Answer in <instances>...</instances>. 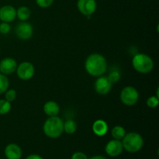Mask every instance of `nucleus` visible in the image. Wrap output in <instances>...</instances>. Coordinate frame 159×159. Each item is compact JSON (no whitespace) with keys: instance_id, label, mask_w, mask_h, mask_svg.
<instances>
[{"instance_id":"4468645a","label":"nucleus","mask_w":159,"mask_h":159,"mask_svg":"<svg viewBox=\"0 0 159 159\" xmlns=\"http://www.w3.org/2000/svg\"><path fill=\"white\" fill-rule=\"evenodd\" d=\"M93 132L98 137H103L107 134L109 130L108 124L103 120H96L92 126Z\"/></svg>"},{"instance_id":"b1692460","label":"nucleus","mask_w":159,"mask_h":159,"mask_svg":"<svg viewBox=\"0 0 159 159\" xmlns=\"http://www.w3.org/2000/svg\"><path fill=\"white\" fill-rule=\"evenodd\" d=\"M54 0H36V3L40 8H48L52 6Z\"/></svg>"},{"instance_id":"1a4fd4ad","label":"nucleus","mask_w":159,"mask_h":159,"mask_svg":"<svg viewBox=\"0 0 159 159\" xmlns=\"http://www.w3.org/2000/svg\"><path fill=\"white\" fill-rule=\"evenodd\" d=\"M113 84L109 80L108 77L101 75L97 77L94 84L95 91L99 95H107L111 91Z\"/></svg>"},{"instance_id":"f8f14e48","label":"nucleus","mask_w":159,"mask_h":159,"mask_svg":"<svg viewBox=\"0 0 159 159\" xmlns=\"http://www.w3.org/2000/svg\"><path fill=\"white\" fill-rule=\"evenodd\" d=\"M16 18V9L10 5L0 8V20L5 23H11Z\"/></svg>"},{"instance_id":"6e6552de","label":"nucleus","mask_w":159,"mask_h":159,"mask_svg":"<svg viewBox=\"0 0 159 159\" xmlns=\"http://www.w3.org/2000/svg\"><path fill=\"white\" fill-rule=\"evenodd\" d=\"M16 34L20 40H26L32 37L34 34V27L30 23L26 21H22L16 26Z\"/></svg>"},{"instance_id":"f257e3e1","label":"nucleus","mask_w":159,"mask_h":159,"mask_svg":"<svg viewBox=\"0 0 159 159\" xmlns=\"http://www.w3.org/2000/svg\"><path fill=\"white\" fill-rule=\"evenodd\" d=\"M85 69L93 77L103 75L107 69V59L99 53L89 54L85 61Z\"/></svg>"},{"instance_id":"0eeeda50","label":"nucleus","mask_w":159,"mask_h":159,"mask_svg":"<svg viewBox=\"0 0 159 159\" xmlns=\"http://www.w3.org/2000/svg\"><path fill=\"white\" fill-rule=\"evenodd\" d=\"M77 8L82 15L90 17L97 9L96 0H78Z\"/></svg>"},{"instance_id":"f3484780","label":"nucleus","mask_w":159,"mask_h":159,"mask_svg":"<svg viewBox=\"0 0 159 159\" xmlns=\"http://www.w3.org/2000/svg\"><path fill=\"white\" fill-rule=\"evenodd\" d=\"M126 134L127 133H126L125 129L122 126H115L111 130V135L113 139L119 140V141H122Z\"/></svg>"},{"instance_id":"f03ea898","label":"nucleus","mask_w":159,"mask_h":159,"mask_svg":"<svg viewBox=\"0 0 159 159\" xmlns=\"http://www.w3.org/2000/svg\"><path fill=\"white\" fill-rule=\"evenodd\" d=\"M43 131L48 138L55 139L64 132V121L57 116H48L43 125Z\"/></svg>"},{"instance_id":"423d86ee","label":"nucleus","mask_w":159,"mask_h":159,"mask_svg":"<svg viewBox=\"0 0 159 159\" xmlns=\"http://www.w3.org/2000/svg\"><path fill=\"white\" fill-rule=\"evenodd\" d=\"M16 71L19 79L23 81H28L34 77L35 68L31 62L23 61L18 65Z\"/></svg>"},{"instance_id":"9d476101","label":"nucleus","mask_w":159,"mask_h":159,"mask_svg":"<svg viewBox=\"0 0 159 159\" xmlns=\"http://www.w3.org/2000/svg\"><path fill=\"white\" fill-rule=\"evenodd\" d=\"M123 151H124V148H123L122 141L119 140H110L105 146L106 153L108 156L112 157V158L120 155Z\"/></svg>"},{"instance_id":"7ed1b4c3","label":"nucleus","mask_w":159,"mask_h":159,"mask_svg":"<svg viewBox=\"0 0 159 159\" xmlns=\"http://www.w3.org/2000/svg\"><path fill=\"white\" fill-rule=\"evenodd\" d=\"M132 67L140 74H148L155 67L154 61L150 56L144 53H138L132 58Z\"/></svg>"},{"instance_id":"a211bd4d","label":"nucleus","mask_w":159,"mask_h":159,"mask_svg":"<svg viewBox=\"0 0 159 159\" xmlns=\"http://www.w3.org/2000/svg\"><path fill=\"white\" fill-rule=\"evenodd\" d=\"M78 128L77 123L74 120H68L64 122V132L68 134H73L76 132Z\"/></svg>"},{"instance_id":"393cba45","label":"nucleus","mask_w":159,"mask_h":159,"mask_svg":"<svg viewBox=\"0 0 159 159\" xmlns=\"http://www.w3.org/2000/svg\"><path fill=\"white\" fill-rule=\"evenodd\" d=\"M11 30V26L9 23H5V22H2L0 23V34H3V35H6L9 34Z\"/></svg>"},{"instance_id":"6ab92c4d","label":"nucleus","mask_w":159,"mask_h":159,"mask_svg":"<svg viewBox=\"0 0 159 159\" xmlns=\"http://www.w3.org/2000/svg\"><path fill=\"white\" fill-rule=\"evenodd\" d=\"M9 87V80L7 75L0 73V95L4 94Z\"/></svg>"},{"instance_id":"39448f33","label":"nucleus","mask_w":159,"mask_h":159,"mask_svg":"<svg viewBox=\"0 0 159 159\" xmlns=\"http://www.w3.org/2000/svg\"><path fill=\"white\" fill-rule=\"evenodd\" d=\"M120 99L123 104L127 107H132L137 104L139 100V93L136 88L132 85H128L121 90Z\"/></svg>"},{"instance_id":"aec40b11","label":"nucleus","mask_w":159,"mask_h":159,"mask_svg":"<svg viewBox=\"0 0 159 159\" xmlns=\"http://www.w3.org/2000/svg\"><path fill=\"white\" fill-rule=\"evenodd\" d=\"M12 109L11 102L5 99H0V115H6L10 112Z\"/></svg>"},{"instance_id":"4be33fe9","label":"nucleus","mask_w":159,"mask_h":159,"mask_svg":"<svg viewBox=\"0 0 159 159\" xmlns=\"http://www.w3.org/2000/svg\"><path fill=\"white\" fill-rule=\"evenodd\" d=\"M5 94V99H6L9 102H12L13 101H15V99H16L17 96V93L15 89H8L6 91Z\"/></svg>"},{"instance_id":"9b49d317","label":"nucleus","mask_w":159,"mask_h":159,"mask_svg":"<svg viewBox=\"0 0 159 159\" xmlns=\"http://www.w3.org/2000/svg\"><path fill=\"white\" fill-rule=\"evenodd\" d=\"M18 64L12 57H6L0 61V72L6 75H12L16 70Z\"/></svg>"},{"instance_id":"cd10ccee","label":"nucleus","mask_w":159,"mask_h":159,"mask_svg":"<svg viewBox=\"0 0 159 159\" xmlns=\"http://www.w3.org/2000/svg\"><path fill=\"white\" fill-rule=\"evenodd\" d=\"M89 159H107V158H106L105 157L102 156V155H96V156H93L91 158H89Z\"/></svg>"},{"instance_id":"412c9836","label":"nucleus","mask_w":159,"mask_h":159,"mask_svg":"<svg viewBox=\"0 0 159 159\" xmlns=\"http://www.w3.org/2000/svg\"><path fill=\"white\" fill-rule=\"evenodd\" d=\"M107 77H108L109 80L111 82V83L113 84L119 82L120 79L121 78V75L118 70L114 69L113 70V71H110V73L109 74V75L107 76Z\"/></svg>"},{"instance_id":"20e7f679","label":"nucleus","mask_w":159,"mask_h":159,"mask_svg":"<svg viewBox=\"0 0 159 159\" xmlns=\"http://www.w3.org/2000/svg\"><path fill=\"white\" fill-rule=\"evenodd\" d=\"M121 141H122L124 150L129 153L138 152L144 146L143 137L137 132H130L126 134Z\"/></svg>"},{"instance_id":"dca6fc26","label":"nucleus","mask_w":159,"mask_h":159,"mask_svg":"<svg viewBox=\"0 0 159 159\" xmlns=\"http://www.w3.org/2000/svg\"><path fill=\"white\" fill-rule=\"evenodd\" d=\"M30 15V9L27 6H20L16 9V17L20 21H27Z\"/></svg>"},{"instance_id":"a878e982","label":"nucleus","mask_w":159,"mask_h":159,"mask_svg":"<svg viewBox=\"0 0 159 159\" xmlns=\"http://www.w3.org/2000/svg\"><path fill=\"white\" fill-rule=\"evenodd\" d=\"M71 159H89L88 156L82 152H76L71 155Z\"/></svg>"},{"instance_id":"ddd939ff","label":"nucleus","mask_w":159,"mask_h":159,"mask_svg":"<svg viewBox=\"0 0 159 159\" xmlns=\"http://www.w3.org/2000/svg\"><path fill=\"white\" fill-rule=\"evenodd\" d=\"M4 154L7 159H21L23 151L18 144L15 143H11L6 146Z\"/></svg>"},{"instance_id":"bb28decb","label":"nucleus","mask_w":159,"mask_h":159,"mask_svg":"<svg viewBox=\"0 0 159 159\" xmlns=\"http://www.w3.org/2000/svg\"><path fill=\"white\" fill-rule=\"evenodd\" d=\"M25 159H43L40 155H37V154H32V155H28Z\"/></svg>"},{"instance_id":"5701e85b","label":"nucleus","mask_w":159,"mask_h":159,"mask_svg":"<svg viewBox=\"0 0 159 159\" xmlns=\"http://www.w3.org/2000/svg\"><path fill=\"white\" fill-rule=\"evenodd\" d=\"M146 104H147L149 108H156L159 104V97L157 96H150L149 98H148L147 101H146Z\"/></svg>"},{"instance_id":"2eb2a0df","label":"nucleus","mask_w":159,"mask_h":159,"mask_svg":"<svg viewBox=\"0 0 159 159\" xmlns=\"http://www.w3.org/2000/svg\"><path fill=\"white\" fill-rule=\"evenodd\" d=\"M43 110L45 114L48 116H57L60 112V107L57 102L50 100L43 104Z\"/></svg>"}]
</instances>
